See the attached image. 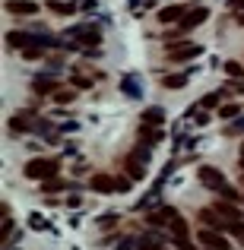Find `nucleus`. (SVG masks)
<instances>
[{
	"mask_svg": "<svg viewBox=\"0 0 244 250\" xmlns=\"http://www.w3.org/2000/svg\"><path fill=\"white\" fill-rule=\"evenodd\" d=\"M241 165H244V149H241Z\"/></svg>",
	"mask_w": 244,
	"mask_h": 250,
	"instance_id": "c756f323",
	"label": "nucleus"
},
{
	"mask_svg": "<svg viewBox=\"0 0 244 250\" xmlns=\"http://www.w3.org/2000/svg\"><path fill=\"white\" fill-rule=\"evenodd\" d=\"M228 10H244V0H228Z\"/></svg>",
	"mask_w": 244,
	"mask_h": 250,
	"instance_id": "bb28decb",
	"label": "nucleus"
},
{
	"mask_svg": "<svg viewBox=\"0 0 244 250\" xmlns=\"http://www.w3.org/2000/svg\"><path fill=\"white\" fill-rule=\"evenodd\" d=\"M200 51H203L200 44H190V42H184V44H171V48H168V61H175V63H181V61H194Z\"/></svg>",
	"mask_w": 244,
	"mask_h": 250,
	"instance_id": "20e7f679",
	"label": "nucleus"
},
{
	"mask_svg": "<svg viewBox=\"0 0 244 250\" xmlns=\"http://www.w3.org/2000/svg\"><path fill=\"white\" fill-rule=\"evenodd\" d=\"M140 250H159V247H153V241L146 238V241H143V247H140Z\"/></svg>",
	"mask_w": 244,
	"mask_h": 250,
	"instance_id": "cd10ccee",
	"label": "nucleus"
},
{
	"mask_svg": "<svg viewBox=\"0 0 244 250\" xmlns=\"http://www.w3.org/2000/svg\"><path fill=\"white\" fill-rule=\"evenodd\" d=\"M219 196H222V200H232V203H238V200H241V196H238V190H235V187H228V184L219 190Z\"/></svg>",
	"mask_w": 244,
	"mask_h": 250,
	"instance_id": "6ab92c4d",
	"label": "nucleus"
},
{
	"mask_svg": "<svg viewBox=\"0 0 244 250\" xmlns=\"http://www.w3.org/2000/svg\"><path fill=\"white\" fill-rule=\"evenodd\" d=\"M203 250H216V247H203Z\"/></svg>",
	"mask_w": 244,
	"mask_h": 250,
	"instance_id": "7c9ffc66",
	"label": "nucleus"
},
{
	"mask_svg": "<svg viewBox=\"0 0 244 250\" xmlns=\"http://www.w3.org/2000/svg\"><path fill=\"white\" fill-rule=\"evenodd\" d=\"M146 121H155V124H159V121H162V111H159V108H149V111H146Z\"/></svg>",
	"mask_w": 244,
	"mask_h": 250,
	"instance_id": "b1692460",
	"label": "nucleus"
},
{
	"mask_svg": "<svg viewBox=\"0 0 244 250\" xmlns=\"http://www.w3.org/2000/svg\"><path fill=\"white\" fill-rule=\"evenodd\" d=\"M35 10H38L35 0H6V13H13V16H32Z\"/></svg>",
	"mask_w": 244,
	"mask_h": 250,
	"instance_id": "1a4fd4ad",
	"label": "nucleus"
},
{
	"mask_svg": "<svg viewBox=\"0 0 244 250\" xmlns=\"http://www.w3.org/2000/svg\"><path fill=\"white\" fill-rule=\"evenodd\" d=\"M225 231L244 241V222H241V219H232V222H228V225H225Z\"/></svg>",
	"mask_w": 244,
	"mask_h": 250,
	"instance_id": "dca6fc26",
	"label": "nucleus"
},
{
	"mask_svg": "<svg viewBox=\"0 0 244 250\" xmlns=\"http://www.w3.org/2000/svg\"><path fill=\"white\" fill-rule=\"evenodd\" d=\"M216 102H219V92H213V95H203V98H200L203 108H216Z\"/></svg>",
	"mask_w": 244,
	"mask_h": 250,
	"instance_id": "5701e85b",
	"label": "nucleus"
},
{
	"mask_svg": "<svg viewBox=\"0 0 244 250\" xmlns=\"http://www.w3.org/2000/svg\"><path fill=\"white\" fill-rule=\"evenodd\" d=\"M184 13H187V6H184V3H171V6H165V10H159V22H162V25L181 22Z\"/></svg>",
	"mask_w": 244,
	"mask_h": 250,
	"instance_id": "0eeeda50",
	"label": "nucleus"
},
{
	"mask_svg": "<svg viewBox=\"0 0 244 250\" xmlns=\"http://www.w3.org/2000/svg\"><path fill=\"white\" fill-rule=\"evenodd\" d=\"M206 19H209V10H206V6H194V10H187V13H184V19L177 22V32H171V35L190 32V29H197L200 22H206Z\"/></svg>",
	"mask_w": 244,
	"mask_h": 250,
	"instance_id": "f03ea898",
	"label": "nucleus"
},
{
	"mask_svg": "<svg viewBox=\"0 0 244 250\" xmlns=\"http://www.w3.org/2000/svg\"><path fill=\"white\" fill-rule=\"evenodd\" d=\"M168 228H171V234H175L177 241H187V222H184V219H175Z\"/></svg>",
	"mask_w": 244,
	"mask_h": 250,
	"instance_id": "2eb2a0df",
	"label": "nucleus"
},
{
	"mask_svg": "<svg viewBox=\"0 0 244 250\" xmlns=\"http://www.w3.org/2000/svg\"><path fill=\"white\" fill-rule=\"evenodd\" d=\"M48 10H51V13H64V16H70V13H73L76 6H73V3H57V0H51Z\"/></svg>",
	"mask_w": 244,
	"mask_h": 250,
	"instance_id": "f3484780",
	"label": "nucleus"
},
{
	"mask_svg": "<svg viewBox=\"0 0 244 250\" xmlns=\"http://www.w3.org/2000/svg\"><path fill=\"white\" fill-rule=\"evenodd\" d=\"M225 133H228V136H241V133H244V117H235V124L225 130Z\"/></svg>",
	"mask_w": 244,
	"mask_h": 250,
	"instance_id": "aec40b11",
	"label": "nucleus"
},
{
	"mask_svg": "<svg viewBox=\"0 0 244 250\" xmlns=\"http://www.w3.org/2000/svg\"><path fill=\"white\" fill-rule=\"evenodd\" d=\"M200 244L203 247H216V250H228V247H232L219 231H216V228H213V231H209V228H203V231H200Z\"/></svg>",
	"mask_w": 244,
	"mask_h": 250,
	"instance_id": "6e6552de",
	"label": "nucleus"
},
{
	"mask_svg": "<svg viewBox=\"0 0 244 250\" xmlns=\"http://www.w3.org/2000/svg\"><path fill=\"white\" fill-rule=\"evenodd\" d=\"M25 177H29V181H48V177H57V162L54 159H32V162H25Z\"/></svg>",
	"mask_w": 244,
	"mask_h": 250,
	"instance_id": "f257e3e1",
	"label": "nucleus"
},
{
	"mask_svg": "<svg viewBox=\"0 0 244 250\" xmlns=\"http://www.w3.org/2000/svg\"><path fill=\"white\" fill-rule=\"evenodd\" d=\"M140 136H143L146 143H159V140H162V130H143Z\"/></svg>",
	"mask_w": 244,
	"mask_h": 250,
	"instance_id": "4be33fe9",
	"label": "nucleus"
},
{
	"mask_svg": "<svg viewBox=\"0 0 244 250\" xmlns=\"http://www.w3.org/2000/svg\"><path fill=\"white\" fill-rule=\"evenodd\" d=\"M73 85H80V89H89L92 80H80V76H73Z\"/></svg>",
	"mask_w": 244,
	"mask_h": 250,
	"instance_id": "a878e982",
	"label": "nucleus"
},
{
	"mask_svg": "<svg viewBox=\"0 0 244 250\" xmlns=\"http://www.w3.org/2000/svg\"><path fill=\"white\" fill-rule=\"evenodd\" d=\"M197 177H200V184L209 187V190H222L225 187V174H222L219 168H213V165H203L200 171H197Z\"/></svg>",
	"mask_w": 244,
	"mask_h": 250,
	"instance_id": "7ed1b4c3",
	"label": "nucleus"
},
{
	"mask_svg": "<svg viewBox=\"0 0 244 250\" xmlns=\"http://www.w3.org/2000/svg\"><path fill=\"white\" fill-rule=\"evenodd\" d=\"M238 22H241V25H244V13H241V16H238Z\"/></svg>",
	"mask_w": 244,
	"mask_h": 250,
	"instance_id": "c85d7f7f",
	"label": "nucleus"
},
{
	"mask_svg": "<svg viewBox=\"0 0 244 250\" xmlns=\"http://www.w3.org/2000/svg\"><path fill=\"white\" fill-rule=\"evenodd\" d=\"M187 80H190V73H175V76H165L162 85H165V89H184Z\"/></svg>",
	"mask_w": 244,
	"mask_h": 250,
	"instance_id": "ddd939ff",
	"label": "nucleus"
},
{
	"mask_svg": "<svg viewBox=\"0 0 244 250\" xmlns=\"http://www.w3.org/2000/svg\"><path fill=\"white\" fill-rule=\"evenodd\" d=\"M200 222L209 225V228H216V231H225V225H228V219L219 209H200Z\"/></svg>",
	"mask_w": 244,
	"mask_h": 250,
	"instance_id": "423d86ee",
	"label": "nucleus"
},
{
	"mask_svg": "<svg viewBox=\"0 0 244 250\" xmlns=\"http://www.w3.org/2000/svg\"><path fill=\"white\" fill-rule=\"evenodd\" d=\"M219 114H222V117H228V121H235V117H238V104H222Z\"/></svg>",
	"mask_w": 244,
	"mask_h": 250,
	"instance_id": "412c9836",
	"label": "nucleus"
},
{
	"mask_svg": "<svg viewBox=\"0 0 244 250\" xmlns=\"http://www.w3.org/2000/svg\"><path fill=\"white\" fill-rule=\"evenodd\" d=\"M73 38L86 48H98V42H102V32H98V25H76L73 29Z\"/></svg>",
	"mask_w": 244,
	"mask_h": 250,
	"instance_id": "39448f33",
	"label": "nucleus"
},
{
	"mask_svg": "<svg viewBox=\"0 0 244 250\" xmlns=\"http://www.w3.org/2000/svg\"><path fill=\"white\" fill-rule=\"evenodd\" d=\"M32 92H38V95H48V92H51V95H54V92H57V80L48 76V73H38L35 80H32Z\"/></svg>",
	"mask_w": 244,
	"mask_h": 250,
	"instance_id": "9d476101",
	"label": "nucleus"
},
{
	"mask_svg": "<svg viewBox=\"0 0 244 250\" xmlns=\"http://www.w3.org/2000/svg\"><path fill=\"white\" fill-rule=\"evenodd\" d=\"M213 209H219V212L225 215L228 222H232V219H241V209L235 206V203H228V200H225V203H213Z\"/></svg>",
	"mask_w": 244,
	"mask_h": 250,
	"instance_id": "f8f14e48",
	"label": "nucleus"
},
{
	"mask_svg": "<svg viewBox=\"0 0 244 250\" xmlns=\"http://www.w3.org/2000/svg\"><path fill=\"white\" fill-rule=\"evenodd\" d=\"M92 190L95 193H111V190H117V181H111V174H95L92 177Z\"/></svg>",
	"mask_w": 244,
	"mask_h": 250,
	"instance_id": "9b49d317",
	"label": "nucleus"
},
{
	"mask_svg": "<svg viewBox=\"0 0 244 250\" xmlns=\"http://www.w3.org/2000/svg\"><path fill=\"white\" fill-rule=\"evenodd\" d=\"M54 98H57V102H64V104L73 102V95H70V92H54Z\"/></svg>",
	"mask_w": 244,
	"mask_h": 250,
	"instance_id": "393cba45",
	"label": "nucleus"
},
{
	"mask_svg": "<svg viewBox=\"0 0 244 250\" xmlns=\"http://www.w3.org/2000/svg\"><path fill=\"white\" fill-rule=\"evenodd\" d=\"M10 130H13V133H29L32 121H25L22 114H16V117H10Z\"/></svg>",
	"mask_w": 244,
	"mask_h": 250,
	"instance_id": "4468645a",
	"label": "nucleus"
},
{
	"mask_svg": "<svg viewBox=\"0 0 244 250\" xmlns=\"http://www.w3.org/2000/svg\"><path fill=\"white\" fill-rule=\"evenodd\" d=\"M241 244H244V241H241Z\"/></svg>",
	"mask_w": 244,
	"mask_h": 250,
	"instance_id": "2f4dec72",
	"label": "nucleus"
},
{
	"mask_svg": "<svg viewBox=\"0 0 244 250\" xmlns=\"http://www.w3.org/2000/svg\"><path fill=\"white\" fill-rule=\"evenodd\" d=\"M225 73L232 76V80H244V67H241V63H235V61L225 63Z\"/></svg>",
	"mask_w": 244,
	"mask_h": 250,
	"instance_id": "a211bd4d",
	"label": "nucleus"
}]
</instances>
